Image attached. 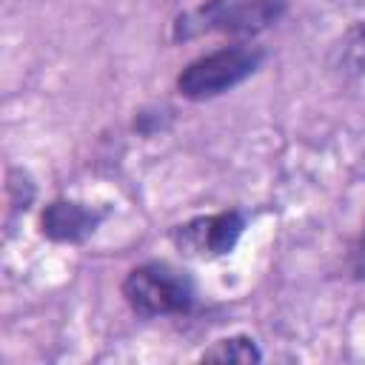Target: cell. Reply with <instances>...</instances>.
Wrapping results in <instances>:
<instances>
[{
  "label": "cell",
  "mask_w": 365,
  "mask_h": 365,
  "mask_svg": "<svg viewBox=\"0 0 365 365\" xmlns=\"http://www.w3.org/2000/svg\"><path fill=\"white\" fill-rule=\"evenodd\" d=\"M285 14V0H205L174 20V40L202 34H259Z\"/></svg>",
  "instance_id": "6da1fadb"
},
{
  "label": "cell",
  "mask_w": 365,
  "mask_h": 365,
  "mask_svg": "<svg viewBox=\"0 0 365 365\" xmlns=\"http://www.w3.org/2000/svg\"><path fill=\"white\" fill-rule=\"evenodd\" d=\"M265 60V51L251 43H234L222 46L211 54L197 57L188 63L177 77V91L185 100H211L234 86L245 83Z\"/></svg>",
  "instance_id": "7a4b0ae2"
},
{
  "label": "cell",
  "mask_w": 365,
  "mask_h": 365,
  "mask_svg": "<svg viewBox=\"0 0 365 365\" xmlns=\"http://www.w3.org/2000/svg\"><path fill=\"white\" fill-rule=\"evenodd\" d=\"M123 299L143 319L188 314L194 305V285L182 271L165 262H148L125 274Z\"/></svg>",
  "instance_id": "3957f363"
},
{
  "label": "cell",
  "mask_w": 365,
  "mask_h": 365,
  "mask_svg": "<svg viewBox=\"0 0 365 365\" xmlns=\"http://www.w3.org/2000/svg\"><path fill=\"white\" fill-rule=\"evenodd\" d=\"M245 228V220L240 211H220L208 217H194L182 225L171 228V242L180 254L194 257V259H214L240 242Z\"/></svg>",
  "instance_id": "277c9868"
},
{
  "label": "cell",
  "mask_w": 365,
  "mask_h": 365,
  "mask_svg": "<svg viewBox=\"0 0 365 365\" xmlns=\"http://www.w3.org/2000/svg\"><path fill=\"white\" fill-rule=\"evenodd\" d=\"M100 220H103V214L83 202L54 200L43 208L40 231L54 242H83L97 231Z\"/></svg>",
  "instance_id": "5b68a950"
},
{
  "label": "cell",
  "mask_w": 365,
  "mask_h": 365,
  "mask_svg": "<svg viewBox=\"0 0 365 365\" xmlns=\"http://www.w3.org/2000/svg\"><path fill=\"white\" fill-rule=\"evenodd\" d=\"M334 68L342 74H362L365 71V20L351 26L334 48Z\"/></svg>",
  "instance_id": "8992f818"
},
{
  "label": "cell",
  "mask_w": 365,
  "mask_h": 365,
  "mask_svg": "<svg viewBox=\"0 0 365 365\" xmlns=\"http://www.w3.org/2000/svg\"><path fill=\"white\" fill-rule=\"evenodd\" d=\"M200 359L251 365V362H259V359H262V351L257 348V342H254L251 336H225V339H217L211 348H205V351L200 354Z\"/></svg>",
  "instance_id": "52a82bcc"
}]
</instances>
